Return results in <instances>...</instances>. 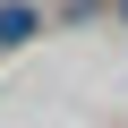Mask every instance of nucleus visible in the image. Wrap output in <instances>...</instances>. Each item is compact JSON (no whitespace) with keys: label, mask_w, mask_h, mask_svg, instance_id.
<instances>
[{"label":"nucleus","mask_w":128,"mask_h":128,"mask_svg":"<svg viewBox=\"0 0 128 128\" xmlns=\"http://www.w3.org/2000/svg\"><path fill=\"white\" fill-rule=\"evenodd\" d=\"M34 34H43V9H34V0H0V51H17Z\"/></svg>","instance_id":"1"}]
</instances>
